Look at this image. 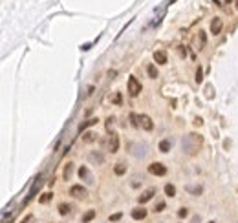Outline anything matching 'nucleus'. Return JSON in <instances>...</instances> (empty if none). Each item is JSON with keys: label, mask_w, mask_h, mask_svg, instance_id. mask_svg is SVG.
<instances>
[{"label": "nucleus", "mask_w": 238, "mask_h": 223, "mask_svg": "<svg viewBox=\"0 0 238 223\" xmlns=\"http://www.w3.org/2000/svg\"><path fill=\"white\" fill-rule=\"evenodd\" d=\"M139 92H141V82L132 75V77H128V93L132 95V97H136V95H139Z\"/></svg>", "instance_id": "nucleus-2"}, {"label": "nucleus", "mask_w": 238, "mask_h": 223, "mask_svg": "<svg viewBox=\"0 0 238 223\" xmlns=\"http://www.w3.org/2000/svg\"><path fill=\"white\" fill-rule=\"evenodd\" d=\"M148 172L154 174V176H165L167 174V167L163 163H152V165H148Z\"/></svg>", "instance_id": "nucleus-4"}, {"label": "nucleus", "mask_w": 238, "mask_h": 223, "mask_svg": "<svg viewBox=\"0 0 238 223\" xmlns=\"http://www.w3.org/2000/svg\"><path fill=\"white\" fill-rule=\"evenodd\" d=\"M203 81V71H202V68H198L196 70V82H202Z\"/></svg>", "instance_id": "nucleus-28"}, {"label": "nucleus", "mask_w": 238, "mask_h": 223, "mask_svg": "<svg viewBox=\"0 0 238 223\" xmlns=\"http://www.w3.org/2000/svg\"><path fill=\"white\" fill-rule=\"evenodd\" d=\"M108 150H110L112 154H115V152L119 150V135L114 134V132H112V135H110V139H108Z\"/></svg>", "instance_id": "nucleus-6"}, {"label": "nucleus", "mask_w": 238, "mask_h": 223, "mask_svg": "<svg viewBox=\"0 0 238 223\" xmlns=\"http://www.w3.org/2000/svg\"><path fill=\"white\" fill-rule=\"evenodd\" d=\"M112 101H114V104H117V106H121V103H123V95H121V93L117 92V93L114 95V99H112Z\"/></svg>", "instance_id": "nucleus-26"}, {"label": "nucleus", "mask_w": 238, "mask_h": 223, "mask_svg": "<svg viewBox=\"0 0 238 223\" xmlns=\"http://www.w3.org/2000/svg\"><path fill=\"white\" fill-rule=\"evenodd\" d=\"M119 220H121V214H119V212H117V214H112V216H110V221H119Z\"/></svg>", "instance_id": "nucleus-32"}, {"label": "nucleus", "mask_w": 238, "mask_h": 223, "mask_svg": "<svg viewBox=\"0 0 238 223\" xmlns=\"http://www.w3.org/2000/svg\"><path fill=\"white\" fill-rule=\"evenodd\" d=\"M159 150H161L163 154H167V152L170 150V141H169V139H163V141L159 143Z\"/></svg>", "instance_id": "nucleus-18"}, {"label": "nucleus", "mask_w": 238, "mask_h": 223, "mask_svg": "<svg viewBox=\"0 0 238 223\" xmlns=\"http://www.w3.org/2000/svg\"><path fill=\"white\" fill-rule=\"evenodd\" d=\"M165 194H167V196H170V198H172V196H176V187H174V185H170V183H169V185H165Z\"/></svg>", "instance_id": "nucleus-21"}, {"label": "nucleus", "mask_w": 238, "mask_h": 223, "mask_svg": "<svg viewBox=\"0 0 238 223\" xmlns=\"http://www.w3.org/2000/svg\"><path fill=\"white\" fill-rule=\"evenodd\" d=\"M139 121H141V126H143V130L150 132V130L154 128V123H152V119H150L148 115H141V117H139Z\"/></svg>", "instance_id": "nucleus-9"}, {"label": "nucleus", "mask_w": 238, "mask_h": 223, "mask_svg": "<svg viewBox=\"0 0 238 223\" xmlns=\"http://www.w3.org/2000/svg\"><path fill=\"white\" fill-rule=\"evenodd\" d=\"M114 172H115V176H123V174L126 172V165H123V163H117V165L114 167Z\"/></svg>", "instance_id": "nucleus-15"}, {"label": "nucleus", "mask_w": 238, "mask_h": 223, "mask_svg": "<svg viewBox=\"0 0 238 223\" xmlns=\"http://www.w3.org/2000/svg\"><path fill=\"white\" fill-rule=\"evenodd\" d=\"M88 159H90L92 163H95V165H101V163L104 161V156H103L101 152H92V154L88 156Z\"/></svg>", "instance_id": "nucleus-11"}, {"label": "nucleus", "mask_w": 238, "mask_h": 223, "mask_svg": "<svg viewBox=\"0 0 238 223\" xmlns=\"http://www.w3.org/2000/svg\"><path fill=\"white\" fill-rule=\"evenodd\" d=\"M79 178L84 179L88 185H93V176H92V172L88 170V167H81V168H79Z\"/></svg>", "instance_id": "nucleus-7"}, {"label": "nucleus", "mask_w": 238, "mask_h": 223, "mask_svg": "<svg viewBox=\"0 0 238 223\" xmlns=\"http://www.w3.org/2000/svg\"><path fill=\"white\" fill-rule=\"evenodd\" d=\"M93 218H95V210H88V212L82 216V223H90Z\"/></svg>", "instance_id": "nucleus-19"}, {"label": "nucleus", "mask_w": 238, "mask_h": 223, "mask_svg": "<svg viewBox=\"0 0 238 223\" xmlns=\"http://www.w3.org/2000/svg\"><path fill=\"white\" fill-rule=\"evenodd\" d=\"M209 223H214V221H209Z\"/></svg>", "instance_id": "nucleus-35"}, {"label": "nucleus", "mask_w": 238, "mask_h": 223, "mask_svg": "<svg viewBox=\"0 0 238 223\" xmlns=\"http://www.w3.org/2000/svg\"><path fill=\"white\" fill-rule=\"evenodd\" d=\"M200 42H202V46H205V42H207V37H205V31H200Z\"/></svg>", "instance_id": "nucleus-29"}, {"label": "nucleus", "mask_w": 238, "mask_h": 223, "mask_svg": "<svg viewBox=\"0 0 238 223\" xmlns=\"http://www.w3.org/2000/svg\"><path fill=\"white\" fill-rule=\"evenodd\" d=\"M187 190H189L192 196H200V194L203 192V187H202V185H196V187H187Z\"/></svg>", "instance_id": "nucleus-16"}, {"label": "nucleus", "mask_w": 238, "mask_h": 223, "mask_svg": "<svg viewBox=\"0 0 238 223\" xmlns=\"http://www.w3.org/2000/svg\"><path fill=\"white\" fill-rule=\"evenodd\" d=\"M154 60H156L158 64H167V53L161 51V49L156 51V53H154Z\"/></svg>", "instance_id": "nucleus-12"}, {"label": "nucleus", "mask_w": 238, "mask_h": 223, "mask_svg": "<svg viewBox=\"0 0 238 223\" xmlns=\"http://www.w3.org/2000/svg\"><path fill=\"white\" fill-rule=\"evenodd\" d=\"M31 221H33V216H31V214H27V216L22 220V223H31Z\"/></svg>", "instance_id": "nucleus-33"}, {"label": "nucleus", "mask_w": 238, "mask_h": 223, "mask_svg": "<svg viewBox=\"0 0 238 223\" xmlns=\"http://www.w3.org/2000/svg\"><path fill=\"white\" fill-rule=\"evenodd\" d=\"M147 73H148L150 79H156V77H158V70H156V66H154V64H148V66H147Z\"/></svg>", "instance_id": "nucleus-17"}, {"label": "nucleus", "mask_w": 238, "mask_h": 223, "mask_svg": "<svg viewBox=\"0 0 238 223\" xmlns=\"http://www.w3.org/2000/svg\"><path fill=\"white\" fill-rule=\"evenodd\" d=\"M70 209H71V207H70L68 203H60V205H59V214H62V216H66V214L70 212Z\"/></svg>", "instance_id": "nucleus-22"}, {"label": "nucleus", "mask_w": 238, "mask_h": 223, "mask_svg": "<svg viewBox=\"0 0 238 223\" xmlns=\"http://www.w3.org/2000/svg\"><path fill=\"white\" fill-rule=\"evenodd\" d=\"M130 121H132V126H141V123H139V117L136 115V113H130Z\"/></svg>", "instance_id": "nucleus-25"}, {"label": "nucleus", "mask_w": 238, "mask_h": 223, "mask_svg": "<svg viewBox=\"0 0 238 223\" xmlns=\"http://www.w3.org/2000/svg\"><path fill=\"white\" fill-rule=\"evenodd\" d=\"M235 4H236V9H238V0H235Z\"/></svg>", "instance_id": "nucleus-34"}, {"label": "nucleus", "mask_w": 238, "mask_h": 223, "mask_svg": "<svg viewBox=\"0 0 238 223\" xmlns=\"http://www.w3.org/2000/svg\"><path fill=\"white\" fill-rule=\"evenodd\" d=\"M181 146H183V152H185V154L196 156V152H198L200 146H202V137H200L198 134H189V135L183 137Z\"/></svg>", "instance_id": "nucleus-1"}, {"label": "nucleus", "mask_w": 238, "mask_h": 223, "mask_svg": "<svg viewBox=\"0 0 238 223\" xmlns=\"http://www.w3.org/2000/svg\"><path fill=\"white\" fill-rule=\"evenodd\" d=\"M42 187V176H37L35 178V181H33V187L29 189V192H27V198L24 200V203H27L29 200H33L35 196H37V192H38V189Z\"/></svg>", "instance_id": "nucleus-3"}, {"label": "nucleus", "mask_w": 238, "mask_h": 223, "mask_svg": "<svg viewBox=\"0 0 238 223\" xmlns=\"http://www.w3.org/2000/svg\"><path fill=\"white\" fill-rule=\"evenodd\" d=\"M165 207H167V205H165V201H158V203H156L154 212H163V210H165Z\"/></svg>", "instance_id": "nucleus-27"}, {"label": "nucleus", "mask_w": 238, "mask_h": 223, "mask_svg": "<svg viewBox=\"0 0 238 223\" xmlns=\"http://www.w3.org/2000/svg\"><path fill=\"white\" fill-rule=\"evenodd\" d=\"M97 121H99V119H95V117H93V119H88V121H84V123H82V124L79 126V132L86 130L88 126H93V124H97Z\"/></svg>", "instance_id": "nucleus-14"}, {"label": "nucleus", "mask_w": 238, "mask_h": 223, "mask_svg": "<svg viewBox=\"0 0 238 223\" xmlns=\"http://www.w3.org/2000/svg\"><path fill=\"white\" fill-rule=\"evenodd\" d=\"M132 218L137 220V221H139V220H145V218H147V210H145V209H134V210H132Z\"/></svg>", "instance_id": "nucleus-13"}, {"label": "nucleus", "mask_w": 238, "mask_h": 223, "mask_svg": "<svg viewBox=\"0 0 238 223\" xmlns=\"http://www.w3.org/2000/svg\"><path fill=\"white\" fill-rule=\"evenodd\" d=\"M71 172H73V163H68V165L64 167V179H70Z\"/></svg>", "instance_id": "nucleus-20"}, {"label": "nucleus", "mask_w": 238, "mask_h": 223, "mask_svg": "<svg viewBox=\"0 0 238 223\" xmlns=\"http://www.w3.org/2000/svg\"><path fill=\"white\" fill-rule=\"evenodd\" d=\"M222 27H224L222 18H220V16H214L213 22H211V33H213V35H220V33H222Z\"/></svg>", "instance_id": "nucleus-5"}, {"label": "nucleus", "mask_w": 238, "mask_h": 223, "mask_svg": "<svg viewBox=\"0 0 238 223\" xmlns=\"http://www.w3.org/2000/svg\"><path fill=\"white\" fill-rule=\"evenodd\" d=\"M154 194H156V189H148V190H145V192L137 198V201H139L141 205H145L147 201H150V200L154 198Z\"/></svg>", "instance_id": "nucleus-8"}, {"label": "nucleus", "mask_w": 238, "mask_h": 223, "mask_svg": "<svg viewBox=\"0 0 238 223\" xmlns=\"http://www.w3.org/2000/svg\"><path fill=\"white\" fill-rule=\"evenodd\" d=\"M82 141H84V143H92V141H95V134H93V132H86L84 137H82Z\"/></svg>", "instance_id": "nucleus-23"}, {"label": "nucleus", "mask_w": 238, "mask_h": 223, "mask_svg": "<svg viewBox=\"0 0 238 223\" xmlns=\"http://www.w3.org/2000/svg\"><path fill=\"white\" fill-rule=\"evenodd\" d=\"M114 121H115L114 117H108V119H106V128H108V130H112V124H114Z\"/></svg>", "instance_id": "nucleus-31"}, {"label": "nucleus", "mask_w": 238, "mask_h": 223, "mask_svg": "<svg viewBox=\"0 0 238 223\" xmlns=\"http://www.w3.org/2000/svg\"><path fill=\"white\" fill-rule=\"evenodd\" d=\"M187 214H189V210H187V209H185V207H183V209H180V210H178V216H180V218H185V216H187Z\"/></svg>", "instance_id": "nucleus-30"}, {"label": "nucleus", "mask_w": 238, "mask_h": 223, "mask_svg": "<svg viewBox=\"0 0 238 223\" xmlns=\"http://www.w3.org/2000/svg\"><path fill=\"white\" fill-rule=\"evenodd\" d=\"M70 194H71L73 198H81V196H84V194H86V190H84V187H82V185H73V187L70 189Z\"/></svg>", "instance_id": "nucleus-10"}, {"label": "nucleus", "mask_w": 238, "mask_h": 223, "mask_svg": "<svg viewBox=\"0 0 238 223\" xmlns=\"http://www.w3.org/2000/svg\"><path fill=\"white\" fill-rule=\"evenodd\" d=\"M51 198H53V194H51V192H46V194H42V196L38 198V201H40V203H48Z\"/></svg>", "instance_id": "nucleus-24"}]
</instances>
